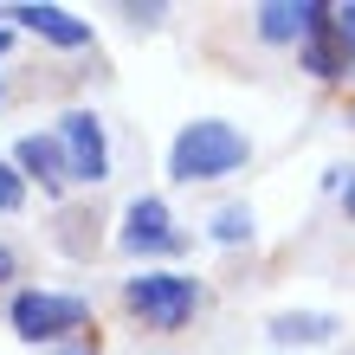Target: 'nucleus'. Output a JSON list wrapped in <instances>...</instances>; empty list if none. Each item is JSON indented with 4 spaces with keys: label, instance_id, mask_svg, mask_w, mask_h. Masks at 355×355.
<instances>
[{
    "label": "nucleus",
    "instance_id": "obj_16",
    "mask_svg": "<svg viewBox=\"0 0 355 355\" xmlns=\"http://www.w3.org/2000/svg\"><path fill=\"white\" fill-rule=\"evenodd\" d=\"M7 278H13V252L0 245V284H7Z\"/></svg>",
    "mask_w": 355,
    "mask_h": 355
},
{
    "label": "nucleus",
    "instance_id": "obj_18",
    "mask_svg": "<svg viewBox=\"0 0 355 355\" xmlns=\"http://www.w3.org/2000/svg\"><path fill=\"white\" fill-rule=\"evenodd\" d=\"M0 97H7V91H0Z\"/></svg>",
    "mask_w": 355,
    "mask_h": 355
},
{
    "label": "nucleus",
    "instance_id": "obj_7",
    "mask_svg": "<svg viewBox=\"0 0 355 355\" xmlns=\"http://www.w3.org/2000/svg\"><path fill=\"white\" fill-rule=\"evenodd\" d=\"M323 19V0H271V7H259V39H271V46H291V39H310Z\"/></svg>",
    "mask_w": 355,
    "mask_h": 355
},
{
    "label": "nucleus",
    "instance_id": "obj_14",
    "mask_svg": "<svg viewBox=\"0 0 355 355\" xmlns=\"http://www.w3.org/2000/svg\"><path fill=\"white\" fill-rule=\"evenodd\" d=\"M336 200H343V214L355 220V168H343V187H336Z\"/></svg>",
    "mask_w": 355,
    "mask_h": 355
},
{
    "label": "nucleus",
    "instance_id": "obj_4",
    "mask_svg": "<svg viewBox=\"0 0 355 355\" xmlns=\"http://www.w3.org/2000/svg\"><path fill=\"white\" fill-rule=\"evenodd\" d=\"M58 142H65V162H71V181H110V136H103V116L97 110H65L58 116Z\"/></svg>",
    "mask_w": 355,
    "mask_h": 355
},
{
    "label": "nucleus",
    "instance_id": "obj_11",
    "mask_svg": "<svg viewBox=\"0 0 355 355\" xmlns=\"http://www.w3.org/2000/svg\"><path fill=\"white\" fill-rule=\"evenodd\" d=\"M252 233H259V220H252V207H245V200L220 207V214L207 220V239H214V245H252Z\"/></svg>",
    "mask_w": 355,
    "mask_h": 355
},
{
    "label": "nucleus",
    "instance_id": "obj_2",
    "mask_svg": "<svg viewBox=\"0 0 355 355\" xmlns=\"http://www.w3.org/2000/svg\"><path fill=\"white\" fill-rule=\"evenodd\" d=\"M7 323L19 343H71L91 329V297H78V291H19L7 304Z\"/></svg>",
    "mask_w": 355,
    "mask_h": 355
},
{
    "label": "nucleus",
    "instance_id": "obj_6",
    "mask_svg": "<svg viewBox=\"0 0 355 355\" xmlns=\"http://www.w3.org/2000/svg\"><path fill=\"white\" fill-rule=\"evenodd\" d=\"M13 168L26 175V181H39L46 194H65V181H71V162H65L58 130H52V136H19V142H13Z\"/></svg>",
    "mask_w": 355,
    "mask_h": 355
},
{
    "label": "nucleus",
    "instance_id": "obj_15",
    "mask_svg": "<svg viewBox=\"0 0 355 355\" xmlns=\"http://www.w3.org/2000/svg\"><path fill=\"white\" fill-rule=\"evenodd\" d=\"M52 355H97V336H71L65 349H52Z\"/></svg>",
    "mask_w": 355,
    "mask_h": 355
},
{
    "label": "nucleus",
    "instance_id": "obj_10",
    "mask_svg": "<svg viewBox=\"0 0 355 355\" xmlns=\"http://www.w3.org/2000/svg\"><path fill=\"white\" fill-rule=\"evenodd\" d=\"M265 329L278 343H329L336 336V317H323V310H278Z\"/></svg>",
    "mask_w": 355,
    "mask_h": 355
},
{
    "label": "nucleus",
    "instance_id": "obj_1",
    "mask_svg": "<svg viewBox=\"0 0 355 355\" xmlns=\"http://www.w3.org/2000/svg\"><path fill=\"white\" fill-rule=\"evenodd\" d=\"M245 162H252V136L233 130V123H220V116L187 123V130L168 142V181H181V187H194V181H220V175H239Z\"/></svg>",
    "mask_w": 355,
    "mask_h": 355
},
{
    "label": "nucleus",
    "instance_id": "obj_13",
    "mask_svg": "<svg viewBox=\"0 0 355 355\" xmlns=\"http://www.w3.org/2000/svg\"><path fill=\"white\" fill-rule=\"evenodd\" d=\"M336 33H343V46L355 52V0H349V7H336Z\"/></svg>",
    "mask_w": 355,
    "mask_h": 355
},
{
    "label": "nucleus",
    "instance_id": "obj_17",
    "mask_svg": "<svg viewBox=\"0 0 355 355\" xmlns=\"http://www.w3.org/2000/svg\"><path fill=\"white\" fill-rule=\"evenodd\" d=\"M7 39H13V33H7V26H0V52H7Z\"/></svg>",
    "mask_w": 355,
    "mask_h": 355
},
{
    "label": "nucleus",
    "instance_id": "obj_5",
    "mask_svg": "<svg viewBox=\"0 0 355 355\" xmlns=\"http://www.w3.org/2000/svg\"><path fill=\"white\" fill-rule=\"evenodd\" d=\"M123 252H181V233H175V214L162 194H136L130 207H123V233H116Z\"/></svg>",
    "mask_w": 355,
    "mask_h": 355
},
{
    "label": "nucleus",
    "instance_id": "obj_3",
    "mask_svg": "<svg viewBox=\"0 0 355 355\" xmlns=\"http://www.w3.org/2000/svg\"><path fill=\"white\" fill-rule=\"evenodd\" d=\"M123 304L149 329H181L200 310V284L181 271H136V278H123Z\"/></svg>",
    "mask_w": 355,
    "mask_h": 355
},
{
    "label": "nucleus",
    "instance_id": "obj_12",
    "mask_svg": "<svg viewBox=\"0 0 355 355\" xmlns=\"http://www.w3.org/2000/svg\"><path fill=\"white\" fill-rule=\"evenodd\" d=\"M19 200H26V175L13 162H0V214H19Z\"/></svg>",
    "mask_w": 355,
    "mask_h": 355
},
{
    "label": "nucleus",
    "instance_id": "obj_9",
    "mask_svg": "<svg viewBox=\"0 0 355 355\" xmlns=\"http://www.w3.org/2000/svg\"><path fill=\"white\" fill-rule=\"evenodd\" d=\"M349 46H343V33H336V7H323V19H317V33H310L304 39V71L310 78H323V85H329V78H343L349 71Z\"/></svg>",
    "mask_w": 355,
    "mask_h": 355
},
{
    "label": "nucleus",
    "instance_id": "obj_8",
    "mask_svg": "<svg viewBox=\"0 0 355 355\" xmlns=\"http://www.w3.org/2000/svg\"><path fill=\"white\" fill-rule=\"evenodd\" d=\"M7 19H19L26 33L52 39V46H65V52L91 46V19H78V13H65V7H7Z\"/></svg>",
    "mask_w": 355,
    "mask_h": 355
}]
</instances>
